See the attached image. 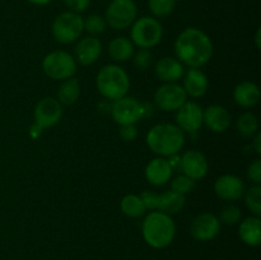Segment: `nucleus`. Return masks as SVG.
Masks as SVG:
<instances>
[{
	"label": "nucleus",
	"instance_id": "nucleus-4",
	"mask_svg": "<svg viewBox=\"0 0 261 260\" xmlns=\"http://www.w3.org/2000/svg\"><path fill=\"white\" fill-rule=\"evenodd\" d=\"M96 84L99 93L111 101H116L126 96L130 88L127 73L121 66L115 64H109L99 69Z\"/></svg>",
	"mask_w": 261,
	"mask_h": 260
},
{
	"label": "nucleus",
	"instance_id": "nucleus-30",
	"mask_svg": "<svg viewBox=\"0 0 261 260\" xmlns=\"http://www.w3.org/2000/svg\"><path fill=\"white\" fill-rule=\"evenodd\" d=\"M106 25L105 18L98 14H91L84 19V31H87L91 36L101 35L106 30Z\"/></svg>",
	"mask_w": 261,
	"mask_h": 260
},
{
	"label": "nucleus",
	"instance_id": "nucleus-40",
	"mask_svg": "<svg viewBox=\"0 0 261 260\" xmlns=\"http://www.w3.org/2000/svg\"><path fill=\"white\" fill-rule=\"evenodd\" d=\"M260 36H261V30L259 28V30L256 31V36H255V42H256V47L259 48L261 47V43H260Z\"/></svg>",
	"mask_w": 261,
	"mask_h": 260
},
{
	"label": "nucleus",
	"instance_id": "nucleus-26",
	"mask_svg": "<svg viewBox=\"0 0 261 260\" xmlns=\"http://www.w3.org/2000/svg\"><path fill=\"white\" fill-rule=\"evenodd\" d=\"M121 211L125 216L130 217V218H138V217H142L143 214L147 212V206H145L144 201L142 200V198L138 195H125L122 198L121 204Z\"/></svg>",
	"mask_w": 261,
	"mask_h": 260
},
{
	"label": "nucleus",
	"instance_id": "nucleus-39",
	"mask_svg": "<svg viewBox=\"0 0 261 260\" xmlns=\"http://www.w3.org/2000/svg\"><path fill=\"white\" fill-rule=\"evenodd\" d=\"M27 2H30L31 4H35V5H46L48 4V3L53 2V0H27Z\"/></svg>",
	"mask_w": 261,
	"mask_h": 260
},
{
	"label": "nucleus",
	"instance_id": "nucleus-12",
	"mask_svg": "<svg viewBox=\"0 0 261 260\" xmlns=\"http://www.w3.org/2000/svg\"><path fill=\"white\" fill-rule=\"evenodd\" d=\"M112 119L115 122L120 125H134L135 122L139 121L142 119L143 115V107L133 97H122V98L114 101L111 109Z\"/></svg>",
	"mask_w": 261,
	"mask_h": 260
},
{
	"label": "nucleus",
	"instance_id": "nucleus-31",
	"mask_svg": "<svg viewBox=\"0 0 261 260\" xmlns=\"http://www.w3.org/2000/svg\"><path fill=\"white\" fill-rule=\"evenodd\" d=\"M242 213L241 209L236 205H228L226 208L222 209L221 214H219V222L227 224V226H233V224L239 223L241 219Z\"/></svg>",
	"mask_w": 261,
	"mask_h": 260
},
{
	"label": "nucleus",
	"instance_id": "nucleus-22",
	"mask_svg": "<svg viewBox=\"0 0 261 260\" xmlns=\"http://www.w3.org/2000/svg\"><path fill=\"white\" fill-rule=\"evenodd\" d=\"M233 98L239 106L245 109L255 106L260 99L259 87L251 82H242L234 88Z\"/></svg>",
	"mask_w": 261,
	"mask_h": 260
},
{
	"label": "nucleus",
	"instance_id": "nucleus-7",
	"mask_svg": "<svg viewBox=\"0 0 261 260\" xmlns=\"http://www.w3.org/2000/svg\"><path fill=\"white\" fill-rule=\"evenodd\" d=\"M42 69L54 81H66L76 73V61L66 51H53L43 59Z\"/></svg>",
	"mask_w": 261,
	"mask_h": 260
},
{
	"label": "nucleus",
	"instance_id": "nucleus-33",
	"mask_svg": "<svg viewBox=\"0 0 261 260\" xmlns=\"http://www.w3.org/2000/svg\"><path fill=\"white\" fill-rule=\"evenodd\" d=\"M134 64L140 70H145L152 64V53L149 48H140L134 55Z\"/></svg>",
	"mask_w": 261,
	"mask_h": 260
},
{
	"label": "nucleus",
	"instance_id": "nucleus-2",
	"mask_svg": "<svg viewBox=\"0 0 261 260\" xmlns=\"http://www.w3.org/2000/svg\"><path fill=\"white\" fill-rule=\"evenodd\" d=\"M147 144L155 154L170 157L182 149L185 135L177 125L158 124L148 132Z\"/></svg>",
	"mask_w": 261,
	"mask_h": 260
},
{
	"label": "nucleus",
	"instance_id": "nucleus-36",
	"mask_svg": "<svg viewBox=\"0 0 261 260\" xmlns=\"http://www.w3.org/2000/svg\"><path fill=\"white\" fill-rule=\"evenodd\" d=\"M138 130L135 127V125H121L120 127V137L122 138V140L125 142H133V140L137 138Z\"/></svg>",
	"mask_w": 261,
	"mask_h": 260
},
{
	"label": "nucleus",
	"instance_id": "nucleus-18",
	"mask_svg": "<svg viewBox=\"0 0 261 260\" xmlns=\"http://www.w3.org/2000/svg\"><path fill=\"white\" fill-rule=\"evenodd\" d=\"M203 122L214 133H224L231 125L228 110L219 105H212L203 111Z\"/></svg>",
	"mask_w": 261,
	"mask_h": 260
},
{
	"label": "nucleus",
	"instance_id": "nucleus-32",
	"mask_svg": "<svg viewBox=\"0 0 261 260\" xmlns=\"http://www.w3.org/2000/svg\"><path fill=\"white\" fill-rule=\"evenodd\" d=\"M194 186H195V181L191 180L188 176L181 175L177 176V177L172 181V184H171V190L180 194V195L185 196L186 194H189L193 190Z\"/></svg>",
	"mask_w": 261,
	"mask_h": 260
},
{
	"label": "nucleus",
	"instance_id": "nucleus-11",
	"mask_svg": "<svg viewBox=\"0 0 261 260\" xmlns=\"http://www.w3.org/2000/svg\"><path fill=\"white\" fill-rule=\"evenodd\" d=\"M188 94L182 86L177 83H166L154 93V102L162 111H177L186 102Z\"/></svg>",
	"mask_w": 261,
	"mask_h": 260
},
{
	"label": "nucleus",
	"instance_id": "nucleus-27",
	"mask_svg": "<svg viewBox=\"0 0 261 260\" xmlns=\"http://www.w3.org/2000/svg\"><path fill=\"white\" fill-rule=\"evenodd\" d=\"M237 130L242 137H252L259 132V120L252 112H245L237 120Z\"/></svg>",
	"mask_w": 261,
	"mask_h": 260
},
{
	"label": "nucleus",
	"instance_id": "nucleus-34",
	"mask_svg": "<svg viewBox=\"0 0 261 260\" xmlns=\"http://www.w3.org/2000/svg\"><path fill=\"white\" fill-rule=\"evenodd\" d=\"M247 177L255 184L260 185L261 184V160H255L254 162L250 163L247 168Z\"/></svg>",
	"mask_w": 261,
	"mask_h": 260
},
{
	"label": "nucleus",
	"instance_id": "nucleus-6",
	"mask_svg": "<svg viewBox=\"0 0 261 260\" xmlns=\"http://www.w3.org/2000/svg\"><path fill=\"white\" fill-rule=\"evenodd\" d=\"M84 31V19L81 14L74 12H64L53 22L51 32L59 43L68 45L74 42Z\"/></svg>",
	"mask_w": 261,
	"mask_h": 260
},
{
	"label": "nucleus",
	"instance_id": "nucleus-17",
	"mask_svg": "<svg viewBox=\"0 0 261 260\" xmlns=\"http://www.w3.org/2000/svg\"><path fill=\"white\" fill-rule=\"evenodd\" d=\"M75 61L84 66L92 65L98 60L102 53V43L96 36H87L82 38L75 46Z\"/></svg>",
	"mask_w": 261,
	"mask_h": 260
},
{
	"label": "nucleus",
	"instance_id": "nucleus-10",
	"mask_svg": "<svg viewBox=\"0 0 261 260\" xmlns=\"http://www.w3.org/2000/svg\"><path fill=\"white\" fill-rule=\"evenodd\" d=\"M137 14V5L133 0H112L106 10L105 20L114 30H125L135 22Z\"/></svg>",
	"mask_w": 261,
	"mask_h": 260
},
{
	"label": "nucleus",
	"instance_id": "nucleus-1",
	"mask_svg": "<svg viewBox=\"0 0 261 260\" xmlns=\"http://www.w3.org/2000/svg\"><path fill=\"white\" fill-rule=\"evenodd\" d=\"M175 53L180 63L190 68H201L213 56V43L205 32L189 27L176 38Z\"/></svg>",
	"mask_w": 261,
	"mask_h": 260
},
{
	"label": "nucleus",
	"instance_id": "nucleus-19",
	"mask_svg": "<svg viewBox=\"0 0 261 260\" xmlns=\"http://www.w3.org/2000/svg\"><path fill=\"white\" fill-rule=\"evenodd\" d=\"M172 167L165 158H154L145 167V177L152 185L162 186L172 177Z\"/></svg>",
	"mask_w": 261,
	"mask_h": 260
},
{
	"label": "nucleus",
	"instance_id": "nucleus-20",
	"mask_svg": "<svg viewBox=\"0 0 261 260\" xmlns=\"http://www.w3.org/2000/svg\"><path fill=\"white\" fill-rule=\"evenodd\" d=\"M184 65L182 63L173 58H162L155 64V75L165 83H176L182 78Z\"/></svg>",
	"mask_w": 261,
	"mask_h": 260
},
{
	"label": "nucleus",
	"instance_id": "nucleus-15",
	"mask_svg": "<svg viewBox=\"0 0 261 260\" xmlns=\"http://www.w3.org/2000/svg\"><path fill=\"white\" fill-rule=\"evenodd\" d=\"M176 122L182 132L195 133L203 125V109L196 102L186 101L176 114Z\"/></svg>",
	"mask_w": 261,
	"mask_h": 260
},
{
	"label": "nucleus",
	"instance_id": "nucleus-9",
	"mask_svg": "<svg viewBox=\"0 0 261 260\" xmlns=\"http://www.w3.org/2000/svg\"><path fill=\"white\" fill-rule=\"evenodd\" d=\"M140 198L144 201L147 209L162 212V213L168 214V216H172V214L182 211L186 201L185 196L180 195V194L175 193L172 190L165 191L160 195L152 193V191H144Z\"/></svg>",
	"mask_w": 261,
	"mask_h": 260
},
{
	"label": "nucleus",
	"instance_id": "nucleus-5",
	"mask_svg": "<svg viewBox=\"0 0 261 260\" xmlns=\"http://www.w3.org/2000/svg\"><path fill=\"white\" fill-rule=\"evenodd\" d=\"M63 116V107L56 98L45 97L35 107L33 125L31 126V135L37 138L43 129L53 127L58 124Z\"/></svg>",
	"mask_w": 261,
	"mask_h": 260
},
{
	"label": "nucleus",
	"instance_id": "nucleus-14",
	"mask_svg": "<svg viewBox=\"0 0 261 260\" xmlns=\"http://www.w3.org/2000/svg\"><path fill=\"white\" fill-rule=\"evenodd\" d=\"M184 175L190 177L191 180L196 181L205 177L208 173V161H206L205 154L198 149H190L184 153L181 157V166Z\"/></svg>",
	"mask_w": 261,
	"mask_h": 260
},
{
	"label": "nucleus",
	"instance_id": "nucleus-37",
	"mask_svg": "<svg viewBox=\"0 0 261 260\" xmlns=\"http://www.w3.org/2000/svg\"><path fill=\"white\" fill-rule=\"evenodd\" d=\"M171 160H168V162H170L171 167L173 168H180L181 166V157H178L177 154H173V155H170Z\"/></svg>",
	"mask_w": 261,
	"mask_h": 260
},
{
	"label": "nucleus",
	"instance_id": "nucleus-38",
	"mask_svg": "<svg viewBox=\"0 0 261 260\" xmlns=\"http://www.w3.org/2000/svg\"><path fill=\"white\" fill-rule=\"evenodd\" d=\"M254 147H255V152H256L257 154H261V134L259 132H257L256 135H255Z\"/></svg>",
	"mask_w": 261,
	"mask_h": 260
},
{
	"label": "nucleus",
	"instance_id": "nucleus-23",
	"mask_svg": "<svg viewBox=\"0 0 261 260\" xmlns=\"http://www.w3.org/2000/svg\"><path fill=\"white\" fill-rule=\"evenodd\" d=\"M239 235L249 246H259L261 242V221L259 217H249L241 222Z\"/></svg>",
	"mask_w": 261,
	"mask_h": 260
},
{
	"label": "nucleus",
	"instance_id": "nucleus-16",
	"mask_svg": "<svg viewBox=\"0 0 261 260\" xmlns=\"http://www.w3.org/2000/svg\"><path fill=\"white\" fill-rule=\"evenodd\" d=\"M214 191L223 200L236 201L244 196L245 184L239 176L223 175L217 178Z\"/></svg>",
	"mask_w": 261,
	"mask_h": 260
},
{
	"label": "nucleus",
	"instance_id": "nucleus-28",
	"mask_svg": "<svg viewBox=\"0 0 261 260\" xmlns=\"http://www.w3.org/2000/svg\"><path fill=\"white\" fill-rule=\"evenodd\" d=\"M150 13L157 18L170 15L176 7V0H148Z\"/></svg>",
	"mask_w": 261,
	"mask_h": 260
},
{
	"label": "nucleus",
	"instance_id": "nucleus-13",
	"mask_svg": "<svg viewBox=\"0 0 261 260\" xmlns=\"http://www.w3.org/2000/svg\"><path fill=\"white\" fill-rule=\"evenodd\" d=\"M221 229L218 217L212 213L198 214L190 224V233L198 241H211Z\"/></svg>",
	"mask_w": 261,
	"mask_h": 260
},
{
	"label": "nucleus",
	"instance_id": "nucleus-35",
	"mask_svg": "<svg viewBox=\"0 0 261 260\" xmlns=\"http://www.w3.org/2000/svg\"><path fill=\"white\" fill-rule=\"evenodd\" d=\"M66 7L70 9V12L74 13H82L89 7L91 4V0H64Z\"/></svg>",
	"mask_w": 261,
	"mask_h": 260
},
{
	"label": "nucleus",
	"instance_id": "nucleus-24",
	"mask_svg": "<svg viewBox=\"0 0 261 260\" xmlns=\"http://www.w3.org/2000/svg\"><path fill=\"white\" fill-rule=\"evenodd\" d=\"M109 54L112 60L127 61L134 55V43L126 37H117L110 42Z\"/></svg>",
	"mask_w": 261,
	"mask_h": 260
},
{
	"label": "nucleus",
	"instance_id": "nucleus-3",
	"mask_svg": "<svg viewBox=\"0 0 261 260\" xmlns=\"http://www.w3.org/2000/svg\"><path fill=\"white\" fill-rule=\"evenodd\" d=\"M143 237L149 246L163 249L175 239L176 226L173 219L162 212H150L143 222Z\"/></svg>",
	"mask_w": 261,
	"mask_h": 260
},
{
	"label": "nucleus",
	"instance_id": "nucleus-29",
	"mask_svg": "<svg viewBox=\"0 0 261 260\" xmlns=\"http://www.w3.org/2000/svg\"><path fill=\"white\" fill-rule=\"evenodd\" d=\"M245 203L246 206L255 214V217L261 216V186L255 185L245 193Z\"/></svg>",
	"mask_w": 261,
	"mask_h": 260
},
{
	"label": "nucleus",
	"instance_id": "nucleus-25",
	"mask_svg": "<svg viewBox=\"0 0 261 260\" xmlns=\"http://www.w3.org/2000/svg\"><path fill=\"white\" fill-rule=\"evenodd\" d=\"M81 96V84H79L78 79L69 78L61 83V86L58 89V101L61 105H69L75 103L76 99Z\"/></svg>",
	"mask_w": 261,
	"mask_h": 260
},
{
	"label": "nucleus",
	"instance_id": "nucleus-8",
	"mask_svg": "<svg viewBox=\"0 0 261 260\" xmlns=\"http://www.w3.org/2000/svg\"><path fill=\"white\" fill-rule=\"evenodd\" d=\"M163 36L161 23L153 17H142L133 23L132 42L140 48L154 47L160 43Z\"/></svg>",
	"mask_w": 261,
	"mask_h": 260
},
{
	"label": "nucleus",
	"instance_id": "nucleus-21",
	"mask_svg": "<svg viewBox=\"0 0 261 260\" xmlns=\"http://www.w3.org/2000/svg\"><path fill=\"white\" fill-rule=\"evenodd\" d=\"M208 78L200 69L191 68L186 73L185 79H184V89L189 96L194 97V98L204 96L208 91Z\"/></svg>",
	"mask_w": 261,
	"mask_h": 260
}]
</instances>
